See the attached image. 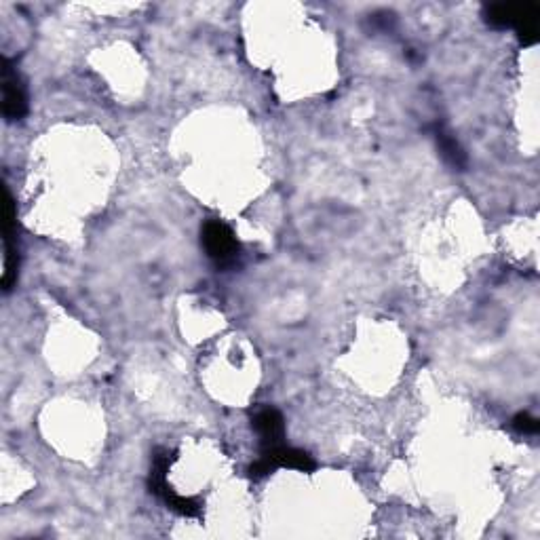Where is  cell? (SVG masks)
Instances as JSON below:
<instances>
[{"label": "cell", "mask_w": 540, "mask_h": 540, "mask_svg": "<svg viewBox=\"0 0 540 540\" xmlns=\"http://www.w3.org/2000/svg\"><path fill=\"white\" fill-rule=\"evenodd\" d=\"M484 19L492 28H515L519 43L530 47L538 41V7L498 3L484 9Z\"/></svg>", "instance_id": "1"}, {"label": "cell", "mask_w": 540, "mask_h": 540, "mask_svg": "<svg viewBox=\"0 0 540 540\" xmlns=\"http://www.w3.org/2000/svg\"><path fill=\"white\" fill-rule=\"evenodd\" d=\"M173 456L165 450L157 452V456H154V462H152V471H150V490L157 494L159 498L165 500V505L176 511L178 515H184V517H201V511H203V505L199 503V500L195 498H186V496H178L173 494L171 488L167 486V469L171 465Z\"/></svg>", "instance_id": "2"}, {"label": "cell", "mask_w": 540, "mask_h": 540, "mask_svg": "<svg viewBox=\"0 0 540 540\" xmlns=\"http://www.w3.org/2000/svg\"><path fill=\"white\" fill-rule=\"evenodd\" d=\"M277 469H296V471L308 473V471L315 469V460L311 458V454H306V452L296 450V448H289V446H285V443H279V446L262 450L260 458L254 462L252 467H249V477L262 479Z\"/></svg>", "instance_id": "3"}, {"label": "cell", "mask_w": 540, "mask_h": 540, "mask_svg": "<svg viewBox=\"0 0 540 540\" xmlns=\"http://www.w3.org/2000/svg\"><path fill=\"white\" fill-rule=\"evenodd\" d=\"M201 243L207 256L218 266L233 264L239 256V241L233 230L220 220H209L201 228Z\"/></svg>", "instance_id": "4"}, {"label": "cell", "mask_w": 540, "mask_h": 540, "mask_svg": "<svg viewBox=\"0 0 540 540\" xmlns=\"http://www.w3.org/2000/svg\"><path fill=\"white\" fill-rule=\"evenodd\" d=\"M3 114L7 121H19L28 114L26 85L9 60H3Z\"/></svg>", "instance_id": "5"}, {"label": "cell", "mask_w": 540, "mask_h": 540, "mask_svg": "<svg viewBox=\"0 0 540 540\" xmlns=\"http://www.w3.org/2000/svg\"><path fill=\"white\" fill-rule=\"evenodd\" d=\"M252 427L256 429L258 437H260V443H262V450L264 448H273V446H279V443H283V437H285V422H283V416L279 410L275 408H262L256 412L254 420H252Z\"/></svg>", "instance_id": "6"}, {"label": "cell", "mask_w": 540, "mask_h": 540, "mask_svg": "<svg viewBox=\"0 0 540 540\" xmlns=\"http://www.w3.org/2000/svg\"><path fill=\"white\" fill-rule=\"evenodd\" d=\"M435 138H437V144H439V150H441V157L446 159L454 169H465L467 167L465 152H462V148L458 146V142L452 138L450 133L437 129Z\"/></svg>", "instance_id": "7"}, {"label": "cell", "mask_w": 540, "mask_h": 540, "mask_svg": "<svg viewBox=\"0 0 540 540\" xmlns=\"http://www.w3.org/2000/svg\"><path fill=\"white\" fill-rule=\"evenodd\" d=\"M513 429L517 433H524V435H536L540 429V422L534 416H530L528 412H522L513 418Z\"/></svg>", "instance_id": "8"}]
</instances>
